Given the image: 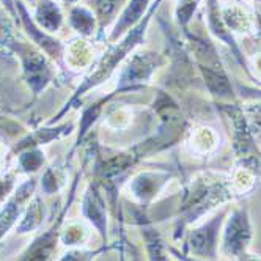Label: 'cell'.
Instances as JSON below:
<instances>
[{
	"mask_svg": "<svg viewBox=\"0 0 261 261\" xmlns=\"http://www.w3.org/2000/svg\"><path fill=\"white\" fill-rule=\"evenodd\" d=\"M230 172L203 170L195 173L181 188L175 211L173 242H179L186 230L194 227L204 216L219 210L222 204L236 201Z\"/></svg>",
	"mask_w": 261,
	"mask_h": 261,
	"instance_id": "1",
	"label": "cell"
},
{
	"mask_svg": "<svg viewBox=\"0 0 261 261\" xmlns=\"http://www.w3.org/2000/svg\"><path fill=\"white\" fill-rule=\"evenodd\" d=\"M161 4H162V0H156V2L151 5V8L148 10V13L145 14L143 19L136 27L130 29L124 36H121V40L117 44L112 46L102 55V57L96 62V65H93L91 72L81 82V85L76 88V91L72 93L71 98L65 102V106L50 120L46 121V124H57V123H60L63 120V117H66L68 112L81 102V99L87 95L88 91H91L93 88H96L101 84H104L112 76V74L117 71V68H120L121 63L127 60L129 55L133 54L134 49L142 43L143 36L146 33V29H148V25H150L151 17L154 16L158 7Z\"/></svg>",
	"mask_w": 261,
	"mask_h": 261,
	"instance_id": "2",
	"label": "cell"
},
{
	"mask_svg": "<svg viewBox=\"0 0 261 261\" xmlns=\"http://www.w3.org/2000/svg\"><path fill=\"white\" fill-rule=\"evenodd\" d=\"M85 169H87V161L82 159V167L76 172V175H74L71 181L66 200L63 203V206L60 208L59 214L52 219V222L44 230L38 231V234L32 239L30 244L19 253V256L14 261H54V256L57 253V247L60 244L62 227L68 219V213L72 206L74 200H76L81 179L85 175Z\"/></svg>",
	"mask_w": 261,
	"mask_h": 261,
	"instance_id": "3",
	"label": "cell"
},
{
	"mask_svg": "<svg viewBox=\"0 0 261 261\" xmlns=\"http://www.w3.org/2000/svg\"><path fill=\"white\" fill-rule=\"evenodd\" d=\"M8 52L16 55L21 66V79L36 99L55 81V69L50 59L33 43L17 40L10 46Z\"/></svg>",
	"mask_w": 261,
	"mask_h": 261,
	"instance_id": "4",
	"label": "cell"
},
{
	"mask_svg": "<svg viewBox=\"0 0 261 261\" xmlns=\"http://www.w3.org/2000/svg\"><path fill=\"white\" fill-rule=\"evenodd\" d=\"M231 206L217 210L208 220L186 230L179 241V250L192 258L203 261H217L219 258V238L222 227Z\"/></svg>",
	"mask_w": 261,
	"mask_h": 261,
	"instance_id": "5",
	"label": "cell"
},
{
	"mask_svg": "<svg viewBox=\"0 0 261 261\" xmlns=\"http://www.w3.org/2000/svg\"><path fill=\"white\" fill-rule=\"evenodd\" d=\"M165 63L164 55L154 50H139L133 52L130 57H127L126 63L121 66L118 74L117 87L110 95L114 99L123 93H136L146 87V84L151 81L153 74Z\"/></svg>",
	"mask_w": 261,
	"mask_h": 261,
	"instance_id": "6",
	"label": "cell"
},
{
	"mask_svg": "<svg viewBox=\"0 0 261 261\" xmlns=\"http://www.w3.org/2000/svg\"><path fill=\"white\" fill-rule=\"evenodd\" d=\"M176 179V175L167 169H143L130 175L126 181V195L130 203L140 208H150L169 188V184Z\"/></svg>",
	"mask_w": 261,
	"mask_h": 261,
	"instance_id": "7",
	"label": "cell"
},
{
	"mask_svg": "<svg viewBox=\"0 0 261 261\" xmlns=\"http://www.w3.org/2000/svg\"><path fill=\"white\" fill-rule=\"evenodd\" d=\"M253 222L247 206L230 210L222 227L220 250L227 256L238 258L241 253L250 250L253 242Z\"/></svg>",
	"mask_w": 261,
	"mask_h": 261,
	"instance_id": "8",
	"label": "cell"
},
{
	"mask_svg": "<svg viewBox=\"0 0 261 261\" xmlns=\"http://www.w3.org/2000/svg\"><path fill=\"white\" fill-rule=\"evenodd\" d=\"M217 109L230 124L231 150L236 156V161H244L261 153L256 145L258 140L249 129L246 115L242 112V106H239L238 102H217Z\"/></svg>",
	"mask_w": 261,
	"mask_h": 261,
	"instance_id": "9",
	"label": "cell"
},
{
	"mask_svg": "<svg viewBox=\"0 0 261 261\" xmlns=\"http://www.w3.org/2000/svg\"><path fill=\"white\" fill-rule=\"evenodd\" d=\"M81 213L84 220H87L91 228H95L96 233L101 236L102 244L109 246V217L110 210L106 198V194L98 181L90 179L87 188L82 194L81 201Z\"/></svg>",
	"mask_w": 261,
	"mask_h": 261,
	"instance_id": "10",
	"label": "cell"
},
{
	"mask_svg": "<svg viewBox=\"0 0 261 261\" xmlns=\"http://www.w3.org/2000/svg\"><path fill=\"white\" fill-rule=\"evenodd\" d=\"M14 5H16V24H19L22 27L25 35L32 40V43L36 47H40L52 62H55L59 66H63L65 46L62 44V41H59L50 33L44 32L33 21V16H30L22 0H14Z\"/></svg>",
	"mask_w": 261,
	"mask_h": 261,
	"instance_id": "11",
	"label": "cell"
},
{
	"mask_svg": "<svg viewBox=\"0 0 261 261\" xmlns=\"http://www.w3.org/2000/svg\"><path fill=\"white\" fill-rule=\"evenodd\" d=\"M38 181L40 179L35 175L29 176L17 186L10 198L0 206V242L21 220L29 201L33 198L36 189H38Z\"/></svg>",
	"mask_w": 261,
	"mask_h": 261,
	"instance_id": "12",
	"label": "cell"
},
{
	"mask_svg": "<svg viewBox=\"0 0 261 261\" xmlns=\"http://www.w3.org/2000/svg\"><path fill=\"white\" fill-rule=\"evenodd\" d=\"M130 220H133L140 230L146 261H173V256L169 252V244L164 241L162 234L154 227L153 220L150 219L146 208H140L133 203V210L129 211Z\"/></svg>",
	"mask_w": 261,
	"mask_h": 261,
	"instance_id": "13",
	"label": "cell"
},
{
	"mask_svg": "<svg viewBox=\"0 0 261 261\" xmlns=\"http://www.w3.org/2000/svg\"><path fill=\"white\" fill-rule=\"evenodd\" d=\"M76 130V121H60L57 124H43L41 127H36L30 133H27L24 137H21L17 140L8 151V162L22 150H27V148H33V146H46L50 145L52 142L62 140L65 137H68L69 134H72Z\"/></svg>",
	"mask_w": 261,
	"mask_h": 261,
	"instance_id": "14",
	"label": "cell"
},
{
	"mask_svg": "<svg viewBox=\"0 0 261 261\" xmlns=\"http://www.w3.org/2000/svg\"><path fill=\"white\" fill-rule=\"evenodd\" d=\"M184 142L191 154L197 158H208L219 150L220 136L214 127L208 124H195L188 129Z\"/></svg>",
	"mask_w": 261,
	"mask_h": 261,
	"instance_id": "15",
	"label": "cell"
},
{
	"mask_svg": "<svg viewBox=\"0 0 261 261\" xmlns=\"http://www.w3.org/2000/svg\"><path fill=\"white\" fill-rule=\"evenodd\" d=\"M150 4H151V0H127V4L118 14V21L114 30L110 32L109 41L115 43L118 38L124 36L130 29L136 27L145 17V13H148V10H150Z\"/></svg>",
	"mask_w": 261,
	"mask_h": 261,
	"instance_id": "16",
	"label": "cell"
},
{
	"mask_svg": "<svg viewBox=\"0 0 261 261\" xmlns=\"http://www.w3.org/2000/svg\"><path fill=\"white\" fill-rule=\"evenodd\" d=\"M44 220H46V203L43 200V195L36 192L33 198L29 201L21 220L17 222L16 234L25 236L30 233H38L44 225Z\"/></svg>",
	"mask_w": 261,
	"mask_h": 261,
	"instance_id": "17",
	"label": "cell"
},
{
	"mask_svg": "<svg viewBox=\"0 0 261 261\" xmlns=\"http://www.w3.org/2000/svg\"><path fill=\"white\" fill-rule=\"evenodd\" d=\"M69 159H59L47 165L43 175L40 176L38 186L43 195H55L60 194L68 184V167Z\"/></svg>",
	"mask_w": 261,
	"mask_h": 261,
	"instance_id": "18",
	"label": "cell"
},
{
	"mask_svg": "<svg viewBox=\"0 0 261 261\" xmlns=\"http://www.w3.org/2000/svg\"><path fill=\"white\" fill-rule=\"evenodd\" d=\"M33 21L47 33H57L65 21L62 7L57 0H40L35 4Z\"/></svg>",
	"mask_w": 261,
	"mask_h": 261,
	"instance_id": "19",
	"label": "cell"
},
{
	"mask_svg": "<svg viewBox=\"0 0 261 261\" xmlns=\"http://www.w3.org/2000/svg\"><path fill=\"white\" fill-rule=\"evenodd\" d=\"M91 236V225L87 220L71 219L63 223L60 231V244L65 247H84L90 241Z\"/></svg>",
	"mask_w": 261,
	"mask_h": 261,
	"instance_id": "20",
	"label": "cell"
},
{
	"mask_svg": "<svg viewBox=\"0 0 261 261\" xmlns=\"http://www.w3.org/2000/svg\"><path fill=\"white\" fill-rule=\"evenodd\" d=\"M63 63L71 69H85L93 65V47L84 38H76L65 46Z\"/></svg>",
	"mask_w": 261,
	"mask_h": 261,
	"instance_id": "21",
	"label": "cell"
},
{
	"mask_svg": "<svg viewBox=\"0 0 261 261\" xmlns=\"http://www.w3.org/2000/svg\"><path fill=\"white\" fill-rule=\"evenodd\" d=\"M68 24L74 32H77L82 38H87V36L95 35L98 21L91 8L85 5H72L68 14Z\"/></svg>",
	"mask_w": 261,
	"mask_h": 261,
	"instance_id": "22",
	"label": "cell"
},
{
	"mask_svg": "<svg viewBox=\"0 0 261 261\" xmlns=\"http://www.w3.org/2000/svg\"><path fill=\"white\" fill-rule=\"evenodd\" d=\"M14 159H16L14 169L27 176L36 175L46 165V154H44V150L40 146L22 150L14 156Z\"/></svg>",
	"mask_w": 261,
	"mask_h": 261,
	"instance_id": "23",
	"label": "cell"
},
{
	"mask_svg": "<svg viewBox=\"0 0 261 261\" xmlns=\"http://www.w3.org/2000/svg\"><path fill=\"white\" fill-rule=\"evenodd\" d=\"M127 0H91V10L98 21V33L102 36L106 27L115 19L120 10L124 8Z\"/></svg>",
	"mask_w": 261,
	"mask_h": 261,
	"instance_id": "24",
	"label": "cell"
},
{
	"mask_svg": "<svg viewBox=\"0 0 261 261\" xmlns=\"http://www.w3.org/2000/svg\"><path fill=\"white\" fill-rule=\"evenodd\" d=\"M25 102L21 96L19 87L11 84V81H0V115L4 112L8 114H19L25 107ZM4 117V115H2Z\"/></svg>",
	"mask_w": 261,
	"mask_h": 261,
	"instance_id": "25",
	"label": "cell"
},
{
	"mask_svg": "<svg viewBox=\"0 0 261 261\" xmlns=\"http://www.w3.org/2000/svg\"><path fill=\"white\" fill-rule=\"evenodd\" d=\"M223 24L227 25L230 32H241V33H249L253 27L255 22L252 17L242 10L241 7H227L220 8Z\"/></svg>",
	"mask_w": 261,
	"mask_h": 261,
	"instance_id": "26",
	"label": "cell"
},
{
	"mask_svg": "<svg viewBox=\"0 0 261 261\" xmlns=\"http://www.w3.org/2000/svg\"><path fill=\"white\" fill-rule=\"evenodd\" d=\"M115 250V242L106 246L102 244L98 249H87V247H71L68 249L57 261H96L101 255Z\"/></svg>",
	"mask_w": 261,
	"mask_h": 261,
	"instance_id": "27",
	"label": "cell"
},
{
	"mask_svg": "<svg viewBox=\"0 0 261 261\" xmlns=\"http://www.w3.org/2000/svg\"><path fill=\"white\" fill-rule=\"evenodd\" d=\"M14 19L13 16L0 5V50H8L10 46L17 40L14 32Z\"/></svg>",
	"mask_w": 261,
	"mask_h": 261,
	"instance_id": "28",
	"label": "cell"
},
{
	"mask_svg": "<svg viewBox=\"0 0 261 261\" xmlns=\"http://www.w3.org/2000/svg\"><path fill=\"white\" fill-rule=\"evenodd\" d=\"M115 223H117V231H118V238L115 241V250H118L120 255V261H127V255L133 249L130 246V241L126 234V228H124V210H121L115 217Z\"/></svg>",
	"mask_w": 261,
	"mask_h": 261,
	"instance_id": "29",
	"label": "cell"
},
{
	"mask_svg": "<svg viewBox=\"0 0 261 261\" xmlns=\"http://www.w3.org/2000/svg\"><path fill=\"white\" fill-rule=\"evenodd\" d=\"M242 112H244V115H246L250 133L253 134L256 140H259L261 139V101L242 106Z\"/></svg>",
	"mask_w": 261,
	"mask_h": 261,
	"instance_id": "30",
	"label": "cell"
},
{
	"mask_svg": "<svg viewBox=\"0 0 261 261\" xmlns=\"http://www.w3.org/2000/svg\"><path fill=\"white\" fill-rule=\"evenodd\" d=\"M21 173L16 169H10L8 172H4L0 175V206L10 198V195L16 191L17 184V176Z\"/></svg>",
	"mask_w": 261,
	"mask_h": 261,
	"instance_id": "31",
	"label": "cell"
},
{
	"mask_svg": "<svg viewBox=\"0 0 261 261\" xmlns=\"http://www.w3.org/2000/svg\"><path fill=\"white\" fill-rule=\"evenodd\" d=\"M198 2L200 0H179L178 8H176V21L182 30L189 27Z\"/></svg>",
	"mask_w": 261,
	"mask_h": 261,
	"instance_id": "32",
	"label": "cell"
},
{
	"mask_svg": "<svg viewBox=\"0 0 261 261\" xmlns=\"http://www.w3.org/2000/svg\"><path fill=\"white\" fill-rule=\"evenodd\" d=\"M169 252L170 255L173 256L175 261H203V259H197V258H192V256H188L184 255L179 249H176L175 246H169Z\"/></svg>",
	"mask_w": 261,
	"mask_h": 261,
	"instance_id": "33",
	"label": "cell"
},
{
	"mask_svg": "<svg viewBox=\"0 0 261 261\" xmlns=\"http://www.w3.org/2000/svg\"><path fill=\"white\" fill-rule=\"evenodd\" d=\"M236 261H261V256H259L258 253H253V252L247 250V252H244V253H241V255L236 258Z\"/></svg>",
	"mask_w": 261,
	"mask_h": 261,
	"instance_id": "34",
	"label": "cell"
},
{
	"mask_svg": "<svg viewBox=\"0 0 261 261\" xmlns=\"http://www.w3.org/2000/svg\"><path fill=\"white\" fill-rule=\"evenodd\" d=\"M0 5L5 7V10L13 16V19L16 21V5H14V0H0Z\"/></svg>",
	"mask_w": 261,
	"mask_h": 261,
	"instance_id": "35",
	"label": "cell"
},
{
	"mask_svg": "<svg viewBox=\"0 0 261 261\" xmlns=\"http://www.w3.org/2000/svg\"><path fill=\"white\" fill-rule=\"evenodd\" d=\"M258 29H259V33H261V14H258Z\"/></svg>",
	"mask_w": 261,
	"mask_h": 261,
	"instance_id": "36",
	"label": "cell"
},
{
	"mask_svg": "<svg viewBox=\"0 0 261 261\" xmlns=\"http://www.w3.org/2000/svg\"><path fill=\"white\" fill-rule=\"evenodd\" d=\"M22 2H27V4H36V2H40V0H22Z\"/></svg>",
	"mask_w": 261,
	"mask_h": 261,
	"instance_id": "37",
	"label": "cell"
},
{
	"mask_svg": "<svg viewBox=\"0 0 261 261\" xmlns=\"http://www.w3.org/2000/svg\"><path fill=\"white\" fill-rule=\"evenodd\" d=\"M63 2H65V4H76L77 0H63Z\"/></svg>",
	"mask_w": 261,
	"mask_h": 261,
	"instance_id": "38",
	"label": "cell"
},
{
	"mask_svg": "<svg viewBox=\"0 0 261 261\" xmlns=\"http://www.w3.org/2000/svg\"><path fill=\"white\" fill-rule=\"evenodd\" d=\"M0 120H5V118H4V117H2V115H0Z\"/></svg>",
	"mask_w": 261,
	"mask_h": 261,
	"instance_id": "39",
	"label": "cell"
},
{
	"mask_svg": "<svg viewBox=\"0 0 261 261\" xmlns=\"http://www.w3.org/2000/svg\"><path fill=\"white\" fill-rule=\"evenodd\" d=\"M256 2H261V0H256Z\"/></svg>",
	"mask_w": 261,
	"mask_h": 261,
	"instance_id": "40",
	"label": "cell"
}]
</instances>
